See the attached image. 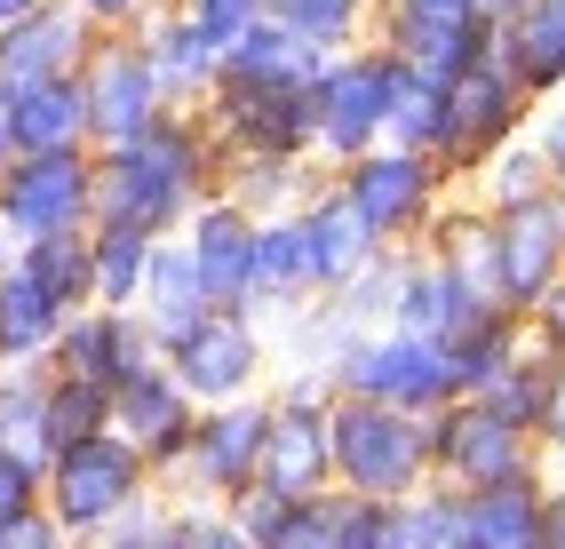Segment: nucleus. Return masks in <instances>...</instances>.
<instances>
[{"label": "nucleus", "instance_id": "obj_31", "mask_svg": "<svg viewBox=\"0 0 565 549\" xmlns=\"http://www.w3.org/2000/svg\"><path fill=\"white\" fill-rule=\"evenodd\" d=\"M525 351V319L510 303H478L455 335H446V366H455V390H486L502 366Z\"/></svg>", "mask_w": 565, "mask_h": 549}, {"label": "nucleus", "instance_id": "obj_39", "mask_svg": "<svg viewBox=\"0 0 565 549\" xmlns=\"http://www.w3.org/2000/svg\"><path fill=\"white\" fill-rule=\"evenodd\" d=\"M550 375H557V366H550L542 351H518V358L502 366V375L478 390V398H486V407H494L502 422H518V430H542V407H550Z\"/></svg>", "mask_w": 565, "mask_h": 549}, {"label": "nucleus", "instance_id": "obj_35", "mask_svg": "<svg viewBox=\"0 0 565 549\" xmlns=\"http://www.w3.org/2000/svg\"><path fill=\"white\" fill-rule=\"evenodd\" d=\"M263 17L287 24L295 41H311L319 56H334V49H359L374 32V0H263Z\"/></svg>", "mask_w": 565, "mask_h": 549}, {"label": "nucleus", "instance_id": "obj_51", "mask_svg": "<svg viewBox=\"0 0 565 549\" xmlns=\"http://www.w3.org/2000/svg\"><path fill=\"white\" fill-rule=\"evenodd\" d=\"M24 9H41V0H0V32H9V24H17Z\"/></svg>", "mask_w": 565, "mask_h": 549}, {"label": "nucleus", "instance_id": "obj_32", "mask_svg": "<svg viewBox=\"0 0 565 549\" xmlns=\"http://www.w3.org/2000/svg\"><path fill=\"white\" fill-rule=\"evenodd\" d=\"M383 549H462V486L423 478L414 494L383 502Z\"/></svg>", "mask_w": 565, "mask_h": 549}, {"label": "nucleus", "instance_id": "obj_48", "mask_svg": "<svg viewBox=\"0 0 565 549\" xmlns=\"http://www.w3.org/2000/svg\"><path fill=\"white\" fill-rule=\"evenodd\" d=\"M72 9H81L96 32H136L143 17H152V0H72Z\"/></svg>", "mask_w": 565, "mask_h": 549}, {"label": "nucleus", "instance_id": "obj_23", "mask_svg": "<svg viewBox=\"0 0 565 549\" xmlns=\"http://www.w3.org/2000/svg\"><path fill=\"white\" fill-rule=\"evenodd\" d=\"M0 112H9V143H17V152H56V143H88L81 72H56V80L0 88Z\"/></svg>", "mask_w": 565, "mask_h": 549}, {"label": "nucleus", "instance_id": "obj_33", "mask_svg": "<svg viewBox=\"0 0 565 549\" xmlns=\"http://www.w3.org/2000/svg\"><path fill=\"white\" fill-rule=\"evenodd\" d=\"M143 263H152V232L136 224H88V303H136Z\"/></svg>", "mask_w": 565, "mask_h": 549}, {"label": "nucleus", "instance_id": "obj_10", "mask_svg": "<svg viewBox=\"0 0 565 549\" xmlns=\"http://www.w3.org/2000/svg\"><path fill=\"white\" fill-rule=\"evenodd\" d=\"M263 422H271V383L239 390V398H207L192 415V438H183V462L160 478V494H207V502H232L255 462H263Z\"/></svg>", "mask_w": 565, "mask_h": 549}, {"label": "nucleus", "instance_id": "obj_43", "mask_svg": "<svg viewBox=\"0 0 565 549\" xmlns=\"http://www.w3.org/2000/svg\"><path fill=\"white\" fill-rule=\"evenodd\" d=\"M41 470H49V462H32L24 446L0 438V526L24 518V509H41Z\"/></svg>", "mask_w": 565, "mask_h": 549}, {"label": "nucleus", "instance_id": "obj_29", "mask_svg": "<svg viewBox=\"0 0 565 549\" xmlns=\"http://www.w3.org/2000/svg\"><path fill=\"white\" fill-rule=\"evenodd\" d=\"M136 311H143V326H152L160 343L207 311V287H200V271H192V247H183V232H160V239H152V263H143Z\"/></svg>", "mask_w": 565, "mask_h": 549}, {"label": "nucleus", "instance_id": "obj_27", "mask_svg": "<svg viewBox=\"0 0 565 549\" xmlns=\"http://www.w3.org/2000/svg\"><path fill=\"white\" fill-rule=\"evenodd\" d=\"M295 224H303V247H311V287L327 295V287H343L366 255H374V239H366V224L351 215V200L334 192V183H319V192L295 207Z\"/></svg>", "mask_w": 565, "mask_h": 549}, {"label": "nucleus", "instance_id": "obj_28", "mask_svg": "<svg viewBox=\"0 0 565 549\" xmlns=\"http://www.w3.org/2000/svg\"><path fill=\"white\" fill-rule=\"evenodd\" d=\"M56 326H64V303L24 263H0V366H49Z\"/></svg>", "mask_w": 565, "mask_h": 549}, {"label": "nucleus", "instance_id": "obj_19", "mask_svg": "<svg viewBox=\"0 0 565 549\" xmlns=\"http://www.w3.org/2000/svg\"><path fill=\"white\" fill-rule=\"evenodd\" d=\"M96 49V24L72 9V0H41L0 32V88L24 80H56V72H81V56Z\"/></svg>", "mask_w": 565, "mask_h": 549}, {"label": "nucleus", "instance_id": "obj_1", "mask_svg": "<svg viewBox=\"0 0 565 549\" xmlns=\"http://www.w3.org/2000/svg\"><path fill=\"white\" fill-rule=\"evenodd\" d=\"M207 192H223V143L200 120V104H168L152 128L96 143V215L136 232H183Z\"/></svg>", "mask_w": 565, "mask_h": 549}, {"label": "nucleus", "instance_id": "obj_9", "mask_svg": "<svg viewBox=\"0 0 565 549\" xmlns=\"http://www.w3.org/2000/svg\"><path fill=\"white\" fill-rule=\"evenodd\" d=\"M423 422H430V478L446 486H494V478H518V470H550L542 438L502 422L478 390H455Z\"/></svg>", "mask_w": 565, "mask_h": 549}, {"label": "nucleus", "instance_id": "obj_7", "mask_svg": "<svg viewBox=\"0 0 565 549\" xmlns=\"http://www.w3.org/2000/svg\"><path fill=\"white\" fill-rule=\"evenodd\" d=\"M160 358H168V375L192 390L200 407H207V398L263 390V383H271V366H279L271 335H263V319L239 311V303H207L192 326H175V335L160 343Z\"/></svg>", "mask_w": 565, "mask_h": 549}, {"label": "nucleus", "instance_id": "obj_15", "mask_svg": "<svg viewBox=\"0 0 565 549\" xmlns=\"http://www.w3.org/2000/svg\"><path fill=\"white\" fill-rule=\"evenodd\" d=\"M192 415H200V398L168 375V358H143L136 375H120V383H111V430H120L128 446H136L143 462H152V478H168V470L183 462Z\"/></svg>", "mask_w": 565, "mask_h": 549}, {"label": "nucleus", "instance_id": "obj_45", "mask_svg": "<svg viewBox=\"0 0 565 549\" xmlns=\"http://www.w3.org/2000/svg\"><path fill=\"white\" fill-rule=\"evenodd\" d=\"M175 9H183V17H192V24L207 32V41H215V49H232V41H239V32H247V24L263 17V0H175Z\"/></svg>", "mask_w": 565, "mask_h": 549}, {"label": "nucleus", "instance_id": "obj_36", "mask_svg": "<svg viewBox=\"0 0 565 549\" xmlns=\"http://www.w3.org/2000/svg\"><path fill=\"white\" fill-rule=\"evenodd\" d=\"M438 128H446V80H430L414 56H398V88H391L383 143H406V152H430L438 160Z\"/></svg>", "mask_w": 565, "mask_h": 549}, {"label": "nucleus", "instance_id": "obj_55", "mask_svg": "<svg viewBox=\"0 0 565 549\" xmlns=\"http://www.w3.org/2000/svg\"><path fill=\"white\" fill-rule=\"evenodd\" d=\"M152 9H175V0H152Z\"/></svg>", "mask_w": 565, "mask_h": 549}, {"label": "nucleus", "instance_id": "obj_42", "mask_svg": "<svg viewBox=\"0 0 565 549\" xmlns=\"http://www.w3.org/2000/svg\"><path fill=\"white\" fill-rule=\"evenodd\" d=\"M518 319H525V351H542V358L557 366V358H565V271H557Z\"/></svg>", "mask_w": 565, "mask_h": 549}, {"label": "nucleus", "instance_id": "obj_14", "mask_svg": "<svg viewBox=\"0 0 565 549\" xmlns=\"http://www.w3.org/2000/svg\"><path fill=\"white\" fill-rule=\"evenodd\" d=\"M374 41L414 56L430 80H455L478 56H494V17L478 0H374Z\"/></svg>", "mask_w": 565, "mask_h": 549}, {"label": "nucleus", "instance_id": "obj_40", "mask_svg": "<svg viewBox=\"0 0 565 549\" xmlns=\"http://www.w3.org/2000/svg\"><path fill=\"white\" fill-rule=\"evenodd\" d=\"M111 422V390L88 383V375H56L49 366V454L64 446V438H88Z\"/></svg>", "mask_w": 565, "mask_h": 549}, {"label": "nucleus", "instance_id": "obj_53", "mask_svg": "<svg viewBox=\"0 0 565 549\" xmlns=\"http://www.w3.org/2000/svg\"><path fill=\"white\" fill-rule=\"evenodd\" d=\"M550 200H557V232H565V175H557V183H550Z\"/></svg>", "mask_w": 565, "mask_h": 549}, {"label": "nucleus", "instance_id": "obj_8", "mask_svg": "<svg viewBox=\"0 0 565 549\" xmlns=\"http://www.w3.org/2000/svg\"><path fill=\"white\" fill-rule=\"evenodd\" d=\"M88 224H96V143L0 160V232L49 239V232H88Z\"/></svg>", "mask_w": 565, "mask_h": 549}, {"label": "nucleus", "instance_id": "obj_37", "mask_svg": "<svg viewBox=\"0 0 565 549\" xmlns=\"http://www.w3.org/2000/svg\"><path fill=\"white\" fill-rule=\"evenodd\" d=\"M0 438L49 462V366H0Z\"/></svg>", "mask_w": 565, "mask_h": 549}, {"label": "nucleus", "instance_id": "obj_4", "mask_svg": "<svg viewBox=\"0 0 565 549\" xmlns=\"http://www.w3.org/2000/svg\"><path fill=\"white\" fill-rule=\"evenodd\" d=\"M327 183L351 200V215L366 224L374 247H414L430 232V215L446 207V192H455V175L430 152H406V143H366L359 160L327 168Z\"/></svg>", "mask_w": 565, "mask_h": 549}, {"label": "nucleus", "instance_id": "obj_18", "mask_svg": "<svg viewBox=\"0 0 565 549\" xmlns=\"http://www.w3.org/2000/svg\"><path fill=\"white\" fill-rule=\"evenodd\" d=\"M183 247H192V271L207 287V303H239L255 287V215L232 192H207L192 215H183Z\"/></svg>", "mask_w": 565, "mask_h": 549}, {"label": "nucleus", "instance_id": "obj_54", "mask_svg": "<svg viewBox=\"0 0 565 549\" xmlns=\"http://www.w3.org/2000/svg\"><path fill=\"white\" fill-rule=\"evenodd\" d=\"M17 152V143H9V112H0V160H9Z\"/></svg>", "mask_w": 565, "mask_h": 549}, {"label": "nucleus", "instance_id": "obj_50", "mask_svg": "<svg viewBox=\"0 0 565 549\" xmlns=\"http://www.w3.org/2000/svg\"><path fill=\"white\" fill-rule=\"evenodd\" d=\"M542 549H565V462H550V518H542Z\"/></svg>", "mask_w": 565, "mask_h": 549}, {"label": "nucleus", "instance_id": "obj_47", "mask_svg": "<svg viewBox=\"0 0 565 549\" xmlns=\"http://www.w3.org/2000/svg\"><path fill=\"white\" fill-rule=\"evenodd\" d=\"M0 549H64V534H56L49 509H24V518L0 526Z\"/></svg>", "mask_w": 565, "mask_h": 549}, {"label": "nucleus", "instance_id": "obj_13", "mask_svg": "<svg viewBox=\"0 0 565 549\" xmlns=\"http://www.w3.org/2000/svg\"><path fill=\"white\" fill-rule=\"evenodd\" d=\"M81 104H88V143H120L168 112L175 96L152 49H143V32H96V49L81 56Z\"/></svg>", "mask_w": 565, "mask_h": 549}, {"label": "nucleus", "instance_id": "obj_49", "mask_svg": "<svg viewBox=\"0 0 565 549\" xmlns=\"http://www.w3.org/2000/svg\"><path fill=\"white\" fill-rule=\"evenodd\" d=\"M542 454L550 462H565V358H557V375H550V407H542Z\"/></svg>", "mask_w": 565, "mask_h": 549}, {"label": "nucleus", "instance_id": "obj_34", "mask_svg": "<svg viewBox=\"0 0 565 549\" xmlns=\"http://www.w3.org/2000/svg\"><path fill=\"white\" fill-rule=\"evenodd\" d=\"M550 183H557V175H550V160H542V143L518 128L510 143H494V152L478 160V175L462 183V192H470L478 207H518V200H542Z\"/></svg>", "mask_w": 565, "mask_h": 549}, {"label": "nucleus", "instance_id": "obj_2", "mask_svg": "<svg viewBox=\"0 0 565 549\" xmlns=\"http://www.w3.org/2000/svg\"><path fill=\"white\" fill-rule=\"evenodd\" d=\"M327 462H334V486L398 502L430 478V422L406 407H383V398L334 390L327 398Z\"/></svg>", "mask_w": 565, "mask_h": 549}, {"label": "nucleus", "instance_id": "obj_24", "mask_svg": "<svg viewBox=\"0 0 565 549\" xmlns=\"http://www.w3.org/2000/svg\"><path fill=\"white\" fill-rule=\"evenodd\" d=\"M414 247H423L430 263H446L470 295L494 303V215H486L470 192H446V207L430 215V232L414 239Z\"/></svg>", "mask_w": 565, "mask_h": 549}, {"label": "nucleus", "instance_id": "obj_17", "mask_svg": "<svg viewBox=\"0 0 565 549\" xmlns=\"http://www.w3.org/2000/svg\"><path fill=\"white\" fill-rule=\"evenodd\" d=\"M494 215V303L525 311L542 287L565 271V232H557V200H518V207H486Z\"/></svg>", "mask_w": 565, "mask_h": 549}, {"label": "nucleus", "instance_id": "obj_41", "mask_svg": "<svg viewBox=\"0 0 565 549\" xmlns=\"http://www.w3.org/2000/svg\"><path fill=\"white\" fill-rule=\"evenodd\" d=\"M96 541H104V549H175V541H168V494L152 486L143 502H128V509H120V518H111Z\"/></svg>", "mask_w": 565, "mask_h": 549}, {"label": "nucleus", "instance_id": "obj_52", "mask_svg": "<svg viewBox=\"0 0 565 549\" xmlns=\"http://www.w3.org/2000/svg\"><path fill=\"white\" fill-rule=\"evenodd\" d=\"M478 9H486V17H494V24H502V17L518 9V0H478Z\"/></svg>", "mask_w": 565, "mask_h": 549}, {"label": "nucleus", "instance_id": "obj_5", "mask_svg": "<svg viewBox=\"0 0 565 549\" xmlns=\"http://www.w3.org/2000/svg\"><path fill=\"white\" fill-rule=\"evenodd\" d=\"M391 88H398V49H383L374 32L359 49L319 56V80H311V152L327 168H343V160L366 152V143H383Z\"/></svg>", "mask_w": 565, "mask_h": 549}, {"label": "nucleus", "instance_id": "obj_22", "mask_svg": "<svg viewBox=\"0 0 565 549\" xmlns=\"http://www.w3.org/2000/svg\"><path fill=\"white\" fill-rule=\"evenodd\" d=\"M311 247H303V224L287 215H255V287H247V311L255 319H287L295 303H311Z\"/></svg>", "mask_w": 565, "mask_h": 549}, {"label": "nucleus", "instance_id": "obj_25", "mask_svg": "<svg viewBox=\"0 0 565 549\" xmlns=\"http://www.w3.org/2000/svg\"><path fill=\"white\" fill-rule=\"evenodd\" d=\"M327 183V160L311 152H223V192L247 215H287Z\"/></svg>", "mask_w": 565, "mask_h": 549}, {"label": "nucleus", "instance_id": "obj_11", "mask_svg": "<svg viewBox=\"0 0 565 549\" xmlns=\"http://www.w3.org/2000/svg\"><path fill=\"white\" fill-rule=\"evenodd\" d=\"M200 120L215 128L223 152H311V80H247V72H215V88L200 96Z\"/></svg>", "mask_w": 565, "mask_h": 549}, {"label": "nucleus", "instance_id": "obj_12", "mask_svg": "<svg viewBox=\"0 0 565 549\" xmlns=\"http://www.w3.org/2000/svg\"><path fill=\"white\" fill-rule=\"evenodd\" d=\"M525 120H534V96H525L502 56H478L470 72H455L446 80V128H438V168L455 175V192L478 175V160L494 152V143H510Z\"/></svg>", "mask_w": 565, "mask_h": 549}, {"label": "nucleus", "instance_id": "obj_46", "mask_svg": "<svg viewBox=\"0 0 565 549\" xmlns=\"http://www.w3.org/2000/svg\"><path fill=\"white\" fill-rule=\"evenodd\" d=\"M525 136L542 143V160H550V175H565V88L534 104V120H525Z\"/></svg>", "mask_w": 565, "mask_h": 549}, {"label": "nucleus", "instance_id": "obj_20", "mask_svg": "<svg viewBox=\"0 0 565 549\" xmlns=\"http://www.w3.org/2000/svg\"><path fill=\"white\" fill-rule=\"evenodd\" d=\"M542 518H550V470L462 486V549H542Z\"/></svg>", "mask_w": 565, "mask_h": 549}, {"label": "nucleus", "instance_id": "obj_6", "mask_svg": "<svg viewBox=\"0 0 565 549\" xmlns=\"http://www.w3.org/2000/svg\"><path fill=\"white\" fill-rule=\"evenodd\" d=\"M327 390H351V398H383V407L406 415H430L455 398V366H446L438 335H414V326H366L343 351L327 358Z\"/></svg>", "mask_w": 565, "mask_h": 549}, {"label": "nucleus", "instance_id": "obj_44", "mask_svg": "<svg viewBox=\"0 0 565 549\" xmlns=\"http://www.w3.org/2000/svg\"><path fill=\"white\" fill-rule=\"evenodd\" d=\"M334 549H383V502L334 486Z\"/></svg>", "mask_w": 565, "mask_h": 549}, {"label": "nucleus", "instance_id": "obj_38", "mask_svg": "<svg viewBox=\"0 0 565 549\" xmlns=\"http://www.w3.org/2000/svg\"><path fill=\"white\" fill-rule=\"evenodd\" d=\"M17 263H24L32 279H41L64 311H81V303H88V232H49V239H24Z\"/></svg>", "mask_w": 565, "mask_h": 549}, {"label": "nucleus", "instance_id": "obj_26", "mask_svg": "<svg viewBox=\"0 0 565 549\" xmlns=\"http://www.w3.org/2000/svg\"><path fill=\"white\" fill-rule=\"evenodd\" d=\"M486 295H470V287L446 271V263H430L423 247H406L398 255V295H391V326H414V335H455V326L478 311Z\"/></svg>", "mask_w": 565, "mask_h": 549}, {"label": "nucleus", "instance_id": "obj_30", "mask_svg": "<svg viewBox=\"0 0 565 549\" xmlns=\"http://www.w3.org/2000/svg\"><path fill=\"white\" fill-rule=\"evenodd\" d=\"M136 32H143V49H152V64H160V80H168V96H175V104H200V96L215 88L223 49H215V41H207V32L183 17V9H152Z\"/></svg>", "mask_w": 565, "mask_h": 549}, {"label": "nucleus", "instance_id": "obj_3", "mask_svg": "<svg viewBox=\"0 0 565 549\" xmlns=\"http://www.w3.org/2000/svg\"><path fill=\"white\" fill-rule=\"evenodd\" d=\"M160 478H152V462H143L120 430H88V438H64V446L49 454L41 470V509L56 518L64 541H96L111 518H120L128 502H143Z\"/></svg>", "mask_w": 565, "mask_h": 549}, {"label": "nucleus", "instance_id": "obj_16", "mask_svg": "<svg viewBox=\"0 0 565 549\" xmlns=\"http://www.w3.org/2000/svg\"><path fill=\"white\" fill-rule=\"evenodd\" d=\"M143 358H160V335L143 326L136 303H81V311H64L56 326V343H49V366L56 375H88V383H120L136 375Z\"/></svg>", "mask_w": 565, "mask_h": 549}, {"label": "nucleus", "instance_id": "obj_21", "mask_svg": "<svg viewBox=\"0 0 565 549\" xmlns=\"http://www.w3.org/2000/svg\"><path fill=\"white\" fill-rule=\"evenodd\" d=\"M494 56L525 96H557L565 88V0H518L494 24Z\"/></svg>", "mask_w": 565, "mask_h": 549}]
</instances>
